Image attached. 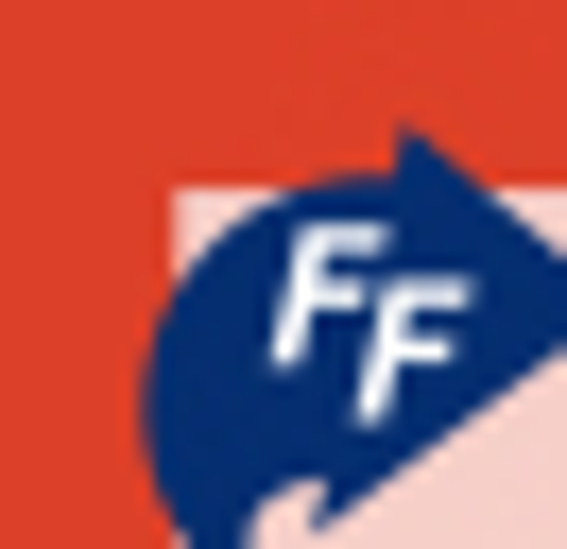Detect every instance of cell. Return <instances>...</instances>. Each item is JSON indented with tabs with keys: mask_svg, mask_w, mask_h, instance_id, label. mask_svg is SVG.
<instances>
[{
	"mask_svg": "<svg viewBox=\"0 0 567 549\" xmlns=\"http://www.w3.org/2000/svg\"><path fill=\"white\" fill-rule=\"evenodd\" d=\"M550 361L567 240L498 206L447 137H379L361 172L258 189L189 240L138 361V464L173 549H310Z\"/></svg>",
	"mask_w": 567,
	"mask_h": 549,
	"instance_id": "6da1fadb",
	"label": "cell"
}]
</instances>
